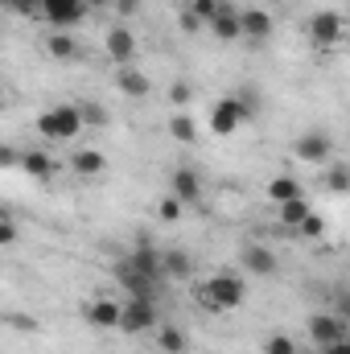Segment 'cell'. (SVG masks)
Returning a JSON list of instances; mask_svg holds the SVG:
<instances>
[{"label":"cell","instance_id":"cell-1","mask_svg":"<svg viewBox=\"0 0 350 354\" xmlns=\"http://www.w3.org/2000/svg\"><path fill=\"white\" fill-rule=\"evenodd\" d=\"M194 297H198V305L210 309V313H231V309L243 305V297H248V280L235 276L231 268H223V272H214L206 284H198Z\"/></svg>","mask_w":350,"mask_h":354},{"label":"cell","instance_id":"cell-2","mask_svg":"<svg viewBox=\"0 0 350 354\" xmlns=\"http://www.w3.org/2000/svg\"><path fill=\"white\" fill-rule=\"evenodd\" d=\"M33 128H37V136H42V140L66 145V140H79V132L87 128V120H83V107H79V103H58V107L42 111Z\"/></svg>","mask_w":350,"mask_h":354},{"label":"cell","instance_id":"cell-3","mask_svg":"<svg viewBox=\"0 0 350 354\" xmlns=\"http://www.w3.org/2000/svg\"><path fill=\"white\" fill-rule=\"evenodd\" d=\"M305 33H309V46H313V50H334V46L347 37V21H342V12H334V8H317V12L309 17Z\"/></svg>","mask_w":350,"mask_h":354},{"label":"cell","instance_id":"cell-4","mask_svg":"<svg viewBox=\"0 0 350 354\" xmlns=\"http://www.w3.org/2000/svg\"><path fill=\"white\" fill-rule=\"evenodd\" d=\"M120 330H124V334H149V330H161L157 301H153V297H128V301H124Z\"/></svg>","mask_w":350,"mask_h":354},{"label":"cell","instance_id":"cell-5","mask_svg":"<svg viewBox=\"0 0 350 354\" xmlns=\"http://www.w3.org/2000/svg\"><path fill=\"white\" fill-rule=\"evenodd\" d=\"M252 115H248V107L239 103V95H223V99H214V107H210V132L214 136H235L239 132V124H248Z\"/></svg>","mask_w":350,"mask_h":354},{"label":"cell","instance_id":"cell-6","mask_svg":"<svg viewBox=\"0 0 350 354\" xmlns=\"http://www.w3.org/2000/svg\"><path fill=\"white\" fill-rule=\"evenodd\" d=\"M305 330H309V342H317V351H326V346H334V342L350 338V322H347V317H338L334 309L313 313Z\"/></svg>","mask_w":350,"mask_h":354},{"label":"cell","instance_id":"cell-7","mask_svg":"<svg viewBox=\"0 0 350 354\" xmlns=\"http://www.w3.org/2000/svg\"><path fill=\"white\" fill-rule=\"evenodd\" d=\"M330 153H334V140H330V132H322V128H309V132H301V136L293 140V157H297L301 165H326Z\"/></svg>","mask_w":350,"mask_h":354},{"label":"cell","instance_id":"cell-8","mask_svg":"<svg viewBox=\"0 0 350 354\" xmlns=\"http://www.w3.org/2000/svg\"><path fill=\"white\" fill-rule=\"evenodd\" d=\"M124 264L132 268V272H140L145 280H157V284L165 280V260H161V252L153 248V239H149V235H140V239H136V248L124 256Z\"/></svg>","mask_w":350,"mask_h":354},{"label":"cell","instance_id":"cell-9","mask_svg":"<svg viewBox=\"0 0 350 354\" xmlns=\"http://www.w3.org/2000/svg\"><path fill=\"white\" fill-rule=\"evenodd\" d=\"M120 317H124V301H111V297H95L83 305V322L95 330H120Z\"/></svg>","mask_w":350,"mask_h":354},{"label":"cell","instance_id":"cell-10","mask_svg":"<svg viewBox=\"0 0 350 354\" xmlns=\"http://www.w3.org/2000/svg\"><path fill=\"white\" fill-rule=\"evenodd\" d=\"M87 0H46V25L50 29H75L87 17Z\"/></svg>","mask_w":350,"mask_h":354},{"label":"cell","instance_id":"cell-11","mask_svg":"<svg viewBox=\"0 0 350 354\" xmlns=\"http://www.w3.org/2000/svg\"><path fill=\"white\" fill-rule=\"evenodd\" d=\"M239 264L248 276H276L280 272V260H276V252L268 248V243H243V252H239Z\"/></svg>","mask_w":350,"mask_h":354},{"label":"cell","instance_id":"cell-12","mask_svg":"<svg viewBox=\"0 0 350 354\" xmlns=\"http://www.w3.org/2000/svg\"><path fill=\"white\" fill-rule=\"evenodd\" d=\"M103 46H107V58L116 66H132L136 62V33L128 25H111L107 37H103Z\"/></svg>","mask_w":350,"mask_h":354},{"label":"cell","instance_id":"cell-13","mask_svg":"<svg viewBox=\"0 0 350 354\" xmlns=\"http://www.w3.org/2000/svg\"><path fill=\"white\" fill-rule=\"evenodd\" d=\"M239 17H243V41L248 46H264L272 37V29H276L268 8H239Z\"/></svg>","mask_w":350,"mask_h":354},{"label":"cell","instance_id":"cell-14","mask_svg":"<svg viewBox=\"0 0 350 354\" xmlns=\"http://www.w3.org/2000/svg\"><path fill=\"white\" fill-rule=\"evenodd\" d=\"M210 33H214V37H219L223 46H231V41H243V17H239V8L223 0L219 17L210 21Z\"/></svg>","mask_w":350,"mask_h":354},{"label":"cell","instance_id":"cell-15","mask_svg":"<svg viewBox=\"0 0 350 354\" xmlns=\"http://www.w3.org/2000/svg\"><path fill=\"white\" fill-rule=\"evenodd\" d=\"M169 181H174V194L185 202V206H202V177H198V169H190V165H177Z\"/></svg>","mask_w":350,"mask_h":354},{"label":"cell","instance_id":"cell-16","mask_svg":"<svg viewBox=\"0 0 350 354\" xmlns=\"http://www.w3.org/2000/svg\"><path fill=\"white\" fill-rule=\"evenodd\" d=\"M116 87H120V95H128V99H149L153 83H149V75L136 71V62H132V66H116Z\"/></svg>","mask_w":350,"mask_h":354},{"label":"cell","instance_id":"cell-17","mask_svg":"<svg viewBox=\"0 0 350 354\" xmlns=\"http://www.w3.org/2000/svg\"><path fill=\"white\" fill-rule=\"evenodd\" d=\"M111 272H116V284H120L128 297H153V301H157V280H145L140 272H132L124 260L111 268Z\"/></svg>","mask_w":350,"mask_h":354},{"label":"cell","instance_id":"cell-18","mask_svg":"<svg viewBox=\"0 0 350 354\" xmlns=\"http://www.w3.org/2000/svg\"><path fill=\"white\" fill-rule=\"evenodd\" d=\"M21 174L33 177V181H54V174H58V161H54L46 149H29V153L21 157Z\"/></svg>","mask_w":350,"mask_h":354},{"label":"cell","instance_id":"cell-19","mask_svg":"<svg viewBox=\"0 0 350 354\" xmlns=\"http://www.w3.org/2000/svg\"><path fill=\"white\" fill-rule=\"evenodd\" d=\"M71 169H75V177H83V181H99V177L107 174V157L99 149H79L71 157Z\"/></svg>","mask_w":350,"mask_h":354},{"label":"cell","instance_id":"cell-20","mask_svg":"<svg viewBox=\"0 0 350 354\" xmlns=\"http://www.w3.org/2000/svg\"><path fill=\"white\" fill-rule=\"evenodd\" d=\"M268 202L272 206H280V202H293V198H301L305 194V185H301V177H293V174H276L272 181H268Z\"/></svg>","mask_w":350,"mask_h":354},{"label":"cell","instance_id":"cell-21","mask_svg":"<svg viewBox=\"0 0 350 354\" xmlns=\"http://www.w3.org/2000/svg\"><path fill=\"white\" fill-rule=\"evenodd\" d=\"M42 46H46V54H50V58H58V62H71V58L79 54V41H75V33H71V29H50Z\"/></svg>","mask_w":350,"mask_h":354},{"label":"cell","instance_id":"cell-22","mask_svg":"<svg viewBox=\"0 0 350 354\" xmlns=\"http://www.w3.org/2000/svg\"><path fill=\"white\" fill-rule=\"evenodd\" d=\"M309 214H313V206H309V198H305V194H301V198H293V202H280V206H276V218H280V227H288V231H297Z\"/></svg>","mask_w":350,"mask_h":354},{"label":"cell","instance_id":"cell-23","mask_svg":"<svg viewBox=\"0 0 350 354\" xmlns=\"http://www.w3.org/2000/svg\"><path fill=\"white\" fill-rule=\"evenodd\" d=\"M161 260H165V280H190L194 276V260L185 248H165Z\"/></svg>","mask_w":350,"mask_h":354},{"label":"cell","instance_id":"cell-24","mask_svg":"<svg viewBox=\"0 0 350 354\" xmlns=\"http://www.w3.org/2000/svg\"><path fill=\"white\" fill-rule=\"evenodd\" d=\"M185 346H190V338H185L181 326H161L157 330V351L161 354H185Z\"/></svg>","mask_w":350,"mask_h":354},{"label":"cell","instance_id":"cell-25","mask_svg":"<svg viewBox=\"0 0 350 354\" xmlns=\"http://www.w3.org/2000/svg\"><path fill=\"white\" fill-rule=\"evenodd\" d=\"M165 128H169V136H174L177 145H198V124H194L185 111H174Z\"/></svg>","mask_w":350,"mask_h":354},{"label":"cell","instance_id":"cell-26","mask_svg":"<svg viewBox=\"0 0 350 354\" xmlns=\"http://www.w3.org/2000/svg\"><path fill=\"white\" fill-rule=\"evenodd\" d=\"M4 8L21 21H46V0H4Z\"/></svg>","mask_w":350,"mask_h":354},{"label":"cell","instance_id":"cell-27","mask_svg":"<svg viewBox=\"0 0 350 354\" xmlns=\"http://www.w3.org/2000/svg\"><path fill=\"white\" fill-rule=\"evenodd\" d=\"M264 354H297V338L272 334V338H264Z\"/></svg>","mask_w":350,"mask_h":354},{"label":"cell","instance_id":"cell-28","mask_svg":"<svg viewBox=\"0 0 350 354\" xmlns=\"http://www.w3.org/2000/svg\"><path fill=\"white\" fill-rule=\"evenodd\" d=\"M219 8H223V0H194V4H190V12H198L206 29H210V21L219 17Z\"/></svg>","mask_w":350,"mask_h":354},{"label":"cell","instance_id":"cell-29","mask_svg":"<svg viewBox=\"0 0 350 354\" xmlns=\"http://www.w3.org/2000/svg\"><path fill=\"white\" fill-rule=\"evenodd\" d=\"M157 210H161V218H165V223H177V218H181V210H185V202H181L177 194H169V198H161V206H157Z\"/></svg>","mask_w":350,"mask_h":354},{"label":"cell","instance_id":"cell-30","mask_svg":"<svg viewBox=\"0 0 350 354\" xmlns=\"http://www.w3.org/2000/svg\"><path fill=\"white\" fill-rule=\"evenodd\" d=\"M326 189H334V194H347L350 189V174L342 169V165H334V169L326 174Z\"/></svg>","mask_w":350,"mask_h":354},{"label":"cell","instance_id":"cell-31","mask_svg":"<svg viewBox=\"0 0 350 354\" xmlns=\"http://www.w3.org/2000/svg\"><path fill=\"white\" fill-rule=\"evenodd\" d=\"M322 231H326V223H322L317 214H309V218L297 227V239H322Z\"/></svg>","mask_w":350,"mask_h":354},{"label":"cell","instance_id":"cell-32","mask_svg":"<svg viewBox=\"0 0 350 354\" xmlns=\"http://www.w3.org/2000/svg\"><path fill=\"white\" fill-rule=\"evenodd\" d=\"M12 243H17V218L4 210L0 214V248H12Z\"/></svg>","mask_w":350,"mask_h":354},{"label":"cell","instance_id":"cell-33","mask_svg":"<svg viewBox=\"0 0 350 354\" xmlns=\"http://www.w3.org/2000/svg\"><path fill=\"white\" fill-rule=\"evenodd\" d=\"M330 309L350 322V288H334V292H330Z\"/></svg>","mask_w":350,"mask_h":354},{"label":"cell","instance_id":"cell-34","mask_svg":"<svg viewBox=\"0 0 350 354\" xmlns=\"http://www.w3.org/2000/svg\"><path fill=\"white\" fill-rule=\"evenodd\" d=\"M177 25H181V33H202L206 25H202V17L198 12H190V8H181L177 12Z\"/></svg>","mask_w":350,"mask_h":354},{"label":"cell","instance_id":"cell-35","mask_svg":"<svg viewBox=\"0 0 350 354\" xmlns=\"http://www.w3.org/2000/svg\"><path fill=\"white\" fill-rule=\"evenodd\" d=\"M79 107H83V120H87L91 128H103L107 124V111L103 107H95V103H79Z\"/></svg>","mask_w":350,"mask_h":354},{"label":"cell","instance_id":"cell-36","mask_svg":"<svg viewBox=\"0 0 350 354\" xmlns=\"http://www.w3.org/2000/svg\"><path fill=\"white\" fill-rule=\"evenodd\" d=\"M120 21H132L136 12H140V0H116V8H111Z\"/></svg>","mask_w":350,"mask_h":354},{"label":"cell","instance_id":"cell-37","mask_svg":"<svg viewBox=\"0 0 350 354\" xmlns=\"http://www.w3.org/2000/svg\"><path fill=\"white\" fill-rule=\"evenodd\" d=\"M190 95H194L190 83H174V87H169V99H174L177 107H185V103H190Z\"/></svg>","mask_w":350,"mask_h":354},{"label":"cell","instance_id":"cell-38","mask_svg":"<svg viewBox=\"0 0 350 354\" xmlns=\"http://www.w3.org/2000/svg\"><path fill=\"white\" fill-rule=\"evenodd\" d=\"M0 165H4V169H17V165H21L17 149H0Z\"/></svg>","mask_w":350,"mask_h":354},{"label":"cell","instance_id":"cell-39","mask_svg":"<svg viewBox=\"0 0 350 354\" xmlns=\"http://www.w3.org/2000/svg\"><path fill=\"white\" fill-rule=\"evenodd\" d=\"M87 8H91V12H111V8H116V0H87Z\"/></svg>","mask_w":350,"mask_h":354},{"label":"cell","instance_id":"cell-40","mask_svg":"<svg viewBox=\"0 0 350 354\" xmlns=\"http://www.w3.org/2000/svg\"><path fill=\"white\" fill-rule=\"evenodd\" d=\"M322 354H350V338H342V342H334V346H326Z\"/></svg>","mask_w":350,"mask_h":354},{"label":"cell","instance_id":"cell-41","mask_svg":"<svg viewBox=\"0 0 350 354\" xmlns=\"http://www.w3.org/2000/svg\"><path fill=\"white\" fill-rule=\"evenodd\" d=\"M190 4H194V0H177V8H190Z\"/></svg>","mask_w":350,"mask_h":354}]
</instances>
